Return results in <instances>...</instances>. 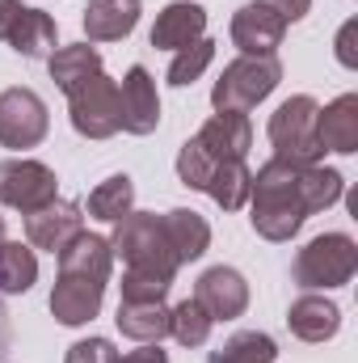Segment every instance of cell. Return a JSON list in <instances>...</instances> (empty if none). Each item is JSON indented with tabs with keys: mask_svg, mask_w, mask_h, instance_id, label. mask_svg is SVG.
Segmentation results:
<instances>
[{
	"mask_svg": "<svg viewBox=\"0 0 358 363\" xmlns=\"http://www.w3.org/2000/svg\"><path fill=\"white\" fill-rule=\"evenodd\" d=\"M308 220L304 207V190H299V165H287L278 157H270L266 165L253 174L249 186V224L262 241H291Z\"/></svg>",
	"mask_w": 358,
	"mask_h": 363,
	"instance_id": "1",
	"label": "cell"
},
{
	"mask_svg": "<svg viewBox=\"0 0 358 363\" xmlns=\"http://www.w3.org/2000/svg\"><path fill=\"white\" fill-rule=\"evenodd\" d=\"M110 250L114 258L127 262L131 274H148V279H161L173 287L178 279V258L169 250V237L161 228V216L156 211H127L118 224H114V237H110Z\"/></svg>",
	"mask_w": 358,
	"mask_h": 363,
	"instance_id": "2",
	"label": "cell"
},
{
	"mask_svg": "<svg viewBox=\"0 0 358 363\" xmlns=\"http://www.w3.org/2000/svg\"><path fill=\"white\" fill-rule=\"evenodd\" d=\"M316 118H321L316 97H308V93L287 97L270 114V127H266L274 157L287 161V165H321L325 148H321V135H316Z\"/></svg>",
	"mask_w": 358,
	"mask_h": 363,
	"instance_id": "3",
	"label": "cell"
},
{
	"mask_svg": "<svg viewBox=\"0 0 358 363\" xmlns=\"http://www.w3.org/2000/svg\"><path fill=\"white\" fill-rule=\"evenodd\" d=\"M358 271V245L350 233H321L312 237L295 262H291V279L304 291H333L346 287Z\"/></svg>",
	"mask_w": 358,
	"mask_h": 363,
	"instance_id": "4",
	"label": "cell"
},
{
	"mask_svg": "<svg viewBox=\"0 0 358 363\" xmlns=\"http://www.w3.org/2000/svg\"><path fill=\"white\" fill-rule=\"evenodd\" d=\"M282 81V64L278 55H236L219 81L211 85V106L215 110H236V114H249L258 101H266L270 93L278 89Z\"/></svg>",
	"mask_w": 358,
	"mask_h": 363,
	"instance_id": "5",
	"label": "cell"
},
{
	"mask_svg": "<svg viewBox=\"0 0 358 363\" xmlns=\"http://www.w3.org/2000/svg\"><path fill=\"white\" fill-rule=\"evenodd\" d=\"M68 118L72 131L85 140H110L122 131V97H118V81H110L105 72L89 77L85 85L68 93Z\"/></svg>",
	"mask_w": 358,
	"mask_h": 363,
	"instance_id": "6",
	"label": "cell"
},
{
	"mask_svg": "<svg viewBox=\"0 0 358 363\" xmlns=\"http://www.w3.org/2000/svg\"><path fill=\"white\" fill-rule=\"evenodd\" d=\"M51 131V114H47V101L25 85H13V89L0 93V148H38Z\"/></svg>",
	"mask_w": 358,
	"mask_h": 363,
	"instance_id": "7",
	"label": "cell"
},
{
	"mask_svg": "<svg viewBox=\"0 0 358 363\" xmlns=\"http://www.w3.org/2000/svg\"><path fill=\"white\" fill-rule=\"evenodd\" d=\"M51 199H59V178L51 165L30 161V157H8L0 161V203L30 216L38 207H47Z\"/></svg>",
	"mask_w": 358,
	"mask_h": 363,
	"instance_id": "8",
	"label": "cell"
},
{
	"mask_svg": "<svg viewBox=\"0 0 358 363\" xmlns=\"http://www.w3.org/2000/svg\"><path fill=\"white\" fill-rule=\"evenodd\" d=\"M0 43L25 60H47L55 51V17L21 0H0Z\"/></svg>",
	"mask_w": 358,
	"mask_h": 363,
	"instance_id": "9",
	"label": "cell"
},
{
	"mask_svg": "<svg viewBox=\"0 0 358 363\" xmlns=\"http://www.w3.org/2000/svg\"><path fill=\"white\" fill-rule=\"evenodd\" d=\"M194 300L207 308L211 321H236L249 308V283L236 267H211V271L198 274Z\"/></svg>",
	"mask_w": 358,
	"mask_h": 363,
	"instance_id": "10",
	"label": "cell"
},
{
	"mask_svg": "<svg viewBox=\"0 0 358 363\" xmlns=\"http://www.w3.org/2000/svg\"><path fill=\"white\" fill-rule=\"evenodd\" d=\"M76 233H85V216H81V203H72V199H51L47 207H38V211L25 216V241H30V250L59 254Z\"/></svg>",
	"mask_w": 358,
	"mask_h": 363,
	"instance_id": "11",
	"label": "cell"
},
{
	"mask_svg": "<svg viewBox=\"0 0 358 363\" xmlns=\"http://www.w3.org/2000/svg\"><path fill=\"white\" fill-rule=\"evenodd\" d=\"M118 97H122V131L127 135H152L161 127V93H156V81L144 64L127 68Z\"/></svg>",
	"mask_w": 358,
	"mask_h": 363,
	"instance_id": "12",
	"label": "cell"
},
{
	"mask_svg": "<svg viewBox=\"0 0 358 363\" xmlns=\"http://www.w3.org/2000/svg\"><path fill=\"white\" fill-rule=\"evenodd\" d=\"M228 38H232V47H241V55H278V47L287 38V21L253 0L232 13Z\"/></svg>",
	"mask_w": 358,
	"mask_h": 363,
	"instance_id": "13",
	"label": "cell"
},
{
	"mask_svg": "<svg viewBox=\"0 0 358 363\" xmlns=\"http://www.w3.org/2000/svg\"><path fill=\"white\" fill-rule=\"evenodd\" d=\"M101 300H105V279H93V274L59 271L55 287H51V313L59 325H89L101 313Z\"/></svg>",
	"mask_w": 358,
	"mask_h": 363,
	"instance_id": "14",
	"label": "cell"
},
{
	"mask_svg": "<svg viewBox=\"0 0 358 363\" xmlns=\"http://www.w3.org/2000/svg\"><path fill=\"white\" fill-rule=\"evenodd\" d=\"M198 144H202V152L207 157H215V161H245L249 157V148H253V123H249V114H236V110H215L202 127H198V135H194Z\"/></svg>",
	"mask_w": 358,
	"mask_h": 363,
	"instance_id": "15",
	"label": "cell"
},
{
	"mask_svg": "<svg viewBox=\"0 0 358 363\" xmlns=\"http://www.w3.org/2000/svg\"><path fill=\"white\" fill-rule=\"evenodd\" d=\"M287 325H291V334L299 342H329L342 330V308L329 296H321V291H304L299 300H291Z\"/></svg>",
	"mask_w": 358,
	"mask_h": 363,
	"instance_id": "16",
	"label": "cell"
},
{
	"mask_svg": "<svg viewBox=\"0 0 358 363\" xmlns=\"http://www.w3.org/2000/svg\"><path fill=\"white\" fill-rule=\"evenodd\" d=\"M207 34V9L194 4V0H173L156 13V26H152V47L156 51H181L190 43H198Z\"/></svg>",
	"mask_w": 358,
	"mask_h": 363,
	"instance_id": "17",
	"label": "cell"
},
{
	"mask_svg": "<svg viewBox=\"0 0 358 363\" xmlns=\"http://www.w3.org/2000/svg\"><path fill=\"white\" fill-rule=\"evenodd\" d=\"M316 135L325 152H342V157L358 152V93H342L329 106H321Z\"/></svg>",
	"mask_w": 358,
	"mask_h": 363,
	"instance_id": "18",
	"label": "cell"
},
{
	"mask_svg": "<svg viewBox=\"0 0 358 363\" xmlns=\"http://www.w3.org/2000/svg\"><path fill=\"white\" fill-rule=\"evenodd\" d=\"M114 325L122 338H131L139 347L161 342V338H169V304L165 300H118Z\"/></svg>",
	"mask_w": 358,
	"mask_h": 363,
	"instance_id": "19",
	"label": "cell"
},
{
	"mask_svg": "<svg viewBox=\"0 0 358 363\" xmlns=\"http://www.w3.org/2000/svg\"><path fill=\"white\" fill-rule=\"evenodd\" d=\"M161 228H165V237H169V250H173L178 267L198 262V258L211 250V224H207L198 211H190V207L165 211V216H161Z\"/></svg>",
	"mask_w": 358,
	"mask_h": 363,
	"instance_id": "20",
	"label": "cell"
},
{
	"mask_svg": "<svg viewBox=\"0 0 358 363\" xmlns=\"http://www.w3.org/2000/svg\"><path fill=\"white\" fill-rule=\"evenodd\" d=\"M139 0H89L85 9V38L89 43H118L139 26Z\"/></svg>",
	"mask_w": 358,
	"mask_h": 363,
	"instance_id": "21",
	"label": "cell"
},
{
	"mask_svg": "<svg viewBox=\"0 0 358 363\" xmlns=\"http://www.w3.org/2000/svg\"><path fill=\"white\" fill-rule=\"evenodd\" d=\"M47 72H51V81H55L64 93H72L76 85H85L89 77L101 72V55H97V47H93V43L55 47V51L47 55Z\"/></svg>",
	"mask_w": 358,
	"mask_h": 363,
	"instance_id": "22",
	"label": "cell"
},
{
	"mask_svg": "<svg viewBox=\"0 0 358 363\" xmlns=\"http://www.w3.org/2000/svg\"><path fill=\"white\" fill-rule=\"evenodd\" d=\"M249 186H253V169L245 161H219L202 186V194H211L215 207H224V211H241L249 203Z\"/></svg>",
	"mask_w": 358,
	"mask_h": 363,
	"instance_id": "23",
	"label": "cell"
},
{
	"mask_svg": "<svg viewBox=\"0 0 358 363\" xmlns=\"http://www.w3.org/2000/svg\"><path fill=\"white\" fill-rule=\"evenodd\" d=\"M38 283V258L21 241H0V296H21Z\"/></svg>",
	"mask_w": 358,
	"mask_h": 363,
	"instance_id": "24",
	"label": "cell"
},
{
	"mask_svg": "<svg viewBox=\"0 0 358 363\" xmlns=\"http://www.w3.org/2000/svg\"><path fill=\"white\" fill-rule=\"evenodd\" d=\"M127 211H135V182L127 178V174H114V178L97 182V190L89 194V216L93 220L118 224Z\"/></svg>",
	"mask_w": 358,
	"mask_h": 363,
	"instance_id": "25",
	"label": "cell"
},
{
	"mask_svg": "<svg viewBox=\"0 0 358 363\" xmlns=\"http://www.w3.org/2000/svg\"><path fill=\"white\" fill-rule=\"evenodd\" d=\"M274 359H278V342L262 330H241L219 351H211V363H274Z\"/></svg>",
	"mask_w": 358,
	"mask_h": 363,
	"instance_id": "26",
	"label": "cell"
},
{
	"mask_svg": "<svg viewBox=\"0 0 358 363\" xmlns=\"http://www.w3.org/2000/svg\"><path fill=\"white\" fill-rule=\"evenodd\" d=\"M211 317H207V308L190 296V300H181L169 308V334L178 338L181 347H207V338H211Z\"/></svg>",
	"mask_w": 358,
	"mask_h": 363,
	"instance_id": "27",
	"label": "cell"
},
{
	"mask_svg": "<svg viewBox=\"0 0 358 363\" xmlns=\"http://www.w3.org/2000/svg\"><path fill=\"white\" fill-rule=\"evenodd\" d=\"M211 60H215V43L202 34L198 43H190V47L173 51V64H169V85H178V89L194 85V81L211 68Z\"/></svg>",
	"mask_w": 358,
	"mask_h": 363,
	"instance_id": "28",
	"label": "cell"
},
{
	"mask_svg": "<svg viewBox=\"0 0 358 363\" xmlns=\"http://www.w3.org/2000/svg\"><path fill=\"white\" fill-rule=\"evenodd\" d=\"M215 165H219V161H215V157H207L198 140H185V144H181V152H178V178H181V186L202 190Z\"/></svg>",
	"mask_w": 358,
	"mask_h": 363,
	"instance_id": "29",
	"label": "cell"
},
{
	"mask_svg": "<svg viewBox=\"0 0 358 363\" xmlns=\"http://www.w3.org/2000/svg\"><path fill=\"white\" fill-rule=\"evenodd\" d=\"M114 342L110 338H81V342H72L68 347V355L64 363H114Z\"/></svg>",
	"mask_w": 358,
	"mask_h": 363,
	"instance_id": "30",
	"label": "cell"
},
{
	"mask_svg": "<svg viewBox=\"0 0 358 363\" xmlns=\"http://www.w3.org/2000/svg\"><path fill=\"white\" fill-rule=\"evenodd\" d=\"M354 38H358V21H354V17H350V21H346V26L337 30V64H342V68H350V72H354V68H358V51H354Z\"/></svg>",
	"mask_w": 358,
	"mask_h": 363,
	"instance_id": "31",
	"label": "cell"
},
{
	"mask_svg": "<svg viewBox=\"0 0 358 363\" xmlns=\"http://www.w3.org/2000/svg\"><path fill=\"white\" fill-rule=\"evenodd\" d=\"M258 4H266L270 13H278L287 26H291V21H304L308 9H312V0H258Z\"/></svg>",
	"mask_w": 358,
	"mask_h": 363,
	"instance_id": "32",
	"label": "cell"
},
{
	"mask_svg": "<svg viewBox=\"0 0 358 363\" xmlns=\"http://www.w3.org/2000/svg\"><path fill=\"white\" fill-rule=\"evenodd\" d=\"M114 363H169V351H161V342H148V347H139V351L114 355Z\"/></svg>",
	"mask_w": 358,
	"mask_h": 363,
	"instance_id": "33",
	"label": "cell"
},
{
	"mask_svg": "<svg viewBox=\"0 0 358 363\" xmlns=\"http://www.w3.org/2000/svg\"><path fill=\"white\" fill-rule=\"evenodd\" d=\"M4 347H8V330H4V308H0V363H4V355H8Z\"/></svg>",
	"mask_w": 358,
	"mask_h": 363,
	"instance_id": "34",
	"label": "cell"
},
{
	"mask_svg": "<svg viewBox=\"0 0 358 363\" xmlns=\"http://www.w3.org/2000/svg\"><path fill=\"white\" fill-rule=\"evenodd\" d=\"M0 241H4V216H0Z\"/></svg>",
	"mask_w": 358,
	"mask_h": 363,
	"instance_id": "35",
	"label": "cell"
}]
</instances>
